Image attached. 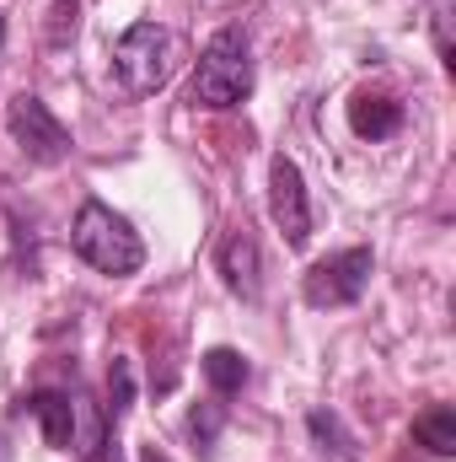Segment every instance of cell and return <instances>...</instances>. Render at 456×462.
Masks as SVG:
<instances>
[{
  "instance_id": "1",
  "label": "cell",
  "mask_w": 456,
  "mask_h": 462,
  "mask_svg": "<svg viewBox=\"0 0 456 462\" xmlns=\"http://www.w3.org/2000/svg\"><path fill=\"white\" fill-rule=\"evenodd\" d=\"M178 60H183V38L161 22H134L114 43V76L129 97L161 92L178 76Z\"/></svg>"
},
{
  "instance_id": "2",
  "label": "cell",
  "mask_w": 456,
  "mask_h": 462,
  "mask_svg": "<svg viewBox=\"0 0 456 462\" xmlns=\"http://www.w3.org/2000/svg\"><path fill=\"white\" fill-rule=\"evenodd\" d=\"M70 242H76V253H81L92 269H103V274H134V269L145 263L140 231L129 226L118 210H108L103 199H87V205L76 210Z\"/></svg>"
},
{
  "instance_id": "3",
  "label": "cell",
  "mask_w": 456,
  "mask_h": 462,
  "mask_svg": "<svg viewBox=\"0 0 456 462\" xmlns=\"http://www.w3.org/2000/svg\"><path fill=\"white\" fill-rule=\"evenodd\" d=\"M199 108H236V103H247L252 97V49H247V38L226 27V32H215L210 43H205V54H199V70H194V92H188Z\"/></svg>"
},
{
  "instance_id": "4",
  "label": "cell",
  "mask_w": 456,
  "mask_h": 462,
  "mask_svg": "<svg viewBox=\"0 0 456 462\" xmlns=\"http://www.w3.org/2000/svg\"><path fill=\"white\" fill-rule=\"evenodd\" d=\"M5 129H11L16 151H22L27 162H38V167H59V162L70 156V129L49 114V103L32 97V92H16V97L5 103Z\"/></svg>"
},
{
  "instance_id": "5",
  "label": "cell",
  "mask_w": 456,
  "mask_h": 462,
  "mask_svg": "<svg viewBox=\"0 0 456 462\" xmlns=\"http://www.w3.org/2000/svg\"><path fill=\"white\" fill-rule=\"evenodd\" d=\"M370 269H376L370 247H343L333 258L312 263V274L301 280V296H306V307H317V312H323V307H349V301L365 296Z\"/></svg>"
},
{
  "instance_id": "6",
  "label": "cell",
  "mask_w": 456,
  "mask_h": 462,
  "mask_svg": "<svg viewBox=\"0 0 456 462\" xmlns=\"http://www.w3.org/2000/svg\"><path fill=\"white\" fill-rule=\"evenodd\" d=\"M269 216L274 226L285 231L290 247H306L312 242V199H306V178L290 156H274L269 162Z\"/></svg>"
},
{
  "instance_id": "7",
  "label": "cell",
  "mask_w": 456,
  "mask_h": 462,
  "mask_svg": "<svg viewBox=\"0 0 456 462\" xmlns=\"http://www.w3.org/2000/svg\"><path fill=\"white\" fill-rule=\"evenodd\" d=\"M221 274H226L231 296L258 301V291H263V263H258V242L247 236V226L231 231L226 242H221Z\"/></svg>"
},
{
  "instance_id": "8",
  "label": "cell",
  "mask_w": 456,
  "mask_h": 462,
  "mask_svg": "<svg viewBox=\"0 0 456 462\" xmlns=\"http://www.w3.org/2000/svg\"><path fill=\"white\" fill-rule=\"evenodd\" d=\"M349 129H354L360 140H387V134L403 129V103H392V97H381V92H360V97L349 103Z\"/></svg>"
},
{
  "instance_id": "9",
  "label": "cell",
  "mask_w": 456,
  "mask_h": 462,
  "mask_svg": "<svg viewBox=\"0 0 456 462\" xmlns=\"http://www.w3.org/2000/svg\"><path fill=\"white\" fill-rule=\"evenodd\" d=\"M27 414L43 425V436H49V447H59V452H70L76 447V403L65 398V393H32L27 398Z\"/></svg>"
},
{
  "instance_id": "10",
  "label": "cell",
  "mask_w": 456,
  "mask_h": 462,
  "mask_svg": "<svg viewBox=\"0 0 456 462\" xmlns=\"http://www.w3.org/2000/svg\"><path fill=\"white\" fill-rule=\"evenodd\" d=\"M247 376H252V365H247V355L242 349H210L205 355V382L215 387V398H231V393H242L247 387Z\"/></svg>"
},
{
  "instance_id": "11",
  "label": "cell",
  "mask_w": 456,
  "mask_h": 462,
  "mask_svg": "<svg viewBox=\"0 0 456 462\" xmlns=\"http://www.w3.org/2000/svg\"><path fill=\"white\" fill-rule=\"evenodd\" d=\"M414 436H419L435 457H451V452H456V409L441 403V409L419 414V420H414Z\"/></svg>"
},
{
  "instance_id": "12",
  "label": "cell",
  "mask_w": 456,
  "mask_h": 462,
  "mask_svg": "<svg viewBox=\"0 0 456 462\" xmlns=\"http://www.w3.org/2000/svg\"><path fill=\"white\" fill-rule=\"evenodd\" d=\"M221 425H226V403H199V409L188 414V436H194V447H199V452H215Z\"/></svg>"
},
{
  "instance_id": "13",
  "label": "cell",
  "mask_w": 456,
  "mask_h": 462,
  "mask_svg": "<svg viewBox=\"0 0 456 462\" xmlns=\"http://www.w3.org/2000/svg\"><path fill=\"white\" fill-rule=\"evenodd\" d=\"M129 403H134V371L123 355H114V365H108V420L114 425L129 414Z\"/></svg>"
},
{
  "instance_id": "14",
  "label": "cell",
  "mask_w": 456,
  "mask_h": 462,
  "mask_svg": "<svg viewBox=\"0 0 456 462\" xmlns=\"http://www.w3.org/2000/svg\"><path fill=\"white\" fill-rule=\"evenodd\" d=\"M306 425H312V436H317V441H323V447H328V441H333V452H339V457H349V436H343L339 414H328V409H317V414H312V420H306Z\"/></svg>"
},
{
  "instance_id": "15",
  "label": "cell",
  "mask_w": 456,
  "mask_h": 462,
  "mask_svg": "<svg viewBox=\"0 0 456 462\" xmlns=\"http://www.w3.org/2000/svg\"><path fill=\"white\" fill-rule=\"evenodd\" d=\"M49 5H54V32H49V43L76 38V0H49Z\"/></svg>"
},
{
  "instance_id": "16",
  "label": "cell",
  "mask_w": 456,
  "mask_h": 462,
  "mask_svg": "<svg viewBox=\"0 0 456 462\" xmlns=\"http://www.w3.org/2000/svg\"><path fill=\"white\" fill-rule=\"evenodd\" d=\"M140 462H172L161 447H140Z\"/></svg>"
},
{
  "instance_id": "17",
  "label": "cell",
  "mask_w": 456,
  "mask_h": 462,
  "mask_svg": "<svg viewBox=\"0 0 456 462\" xmlns=\"http://www.w3.org/2000/svg\"><path fill=\"white\" fill-rule=\"evenodd\" d=\"M0 38H5V22H0Z\"/></svg>"
}]
</instances>
